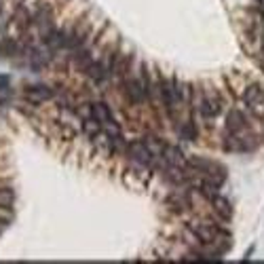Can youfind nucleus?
Segmentation results:
<instances>
[{"mask_svg":"<svg viewBox=\"0 0 264 264\" xmlns=\"http://www.w3.org/2000/svg\"><path fill=\"white\" fill-rule=\"evenodd\" d=\"M199 108V112L203 118H207V121H211V118H215L220 112H222V102H220V95L218 93H201L199 95V102L195 104Z\"/></svg>","mask_w":264,"mask_h":264,"instance_id":"1","label":"nucleus"},{"mask_svg":"<svg viewBox=\"0 0 264 264\" xmlns=\"http://www.w3.org/2000/svg\"><path fill=\"white\" fill-rule=\"evenodd\" d=\"M127 157L138 163L140 167H152L154 165V154L150 152V148L146 146V142H134V144H129V148H127Z\"/></svg>","mask_w":264,"mask_h":264,"instance_id":"2","label":"nucleus"},{"mask_svg":"<svg viewBox=\"0 0 264 264\" xmlns=\"http://www.w3.org/2000/svg\"><path fill=\"white\" fill-rule=\"evenodd\" d=\"M123 89H125V98L134 104V106H140L146 98V89L142 85V78H129L125 76L123 78Z\"/></svg>","mask_w":264,"mask_h":264,"instance_id":"3","label":"nucleus"},{"mask_svg":"<svg viewBox=\"0 0 264 264\" xmlns=\"http://www.w3.org/2000/svg\"><path fill=\"white\" fill-rule=\"evenodd\" d=\"M243 100H245V104H247L256 114L264 116V89L258 85V82H251L249 87H245Z\"/></svg>","mask_w":264,"mask_h":264,"instance_id":"4","label":"nucleus"},{"mask_svg":"<svg viewBox=\"0 0 264 264\" xmlns=\"http://www.w3.org/2000/svg\"><path fill=\"white\" fill-rule=\"evenodd\" d=\"M190 231H193L197 235L199 241L205 243V245L218 243L220 241V235H222L213 224H190Z\"/></svg>","mask_w":264,"mask_h":264,"instance_id":"5","label":"nucleus"},{"mask_svg":"<svg viewBox=\"0 0 264 264\" xmlns=\"http://www.w3.org/2000/svg\"><path fill=\"white\" fill-rule=\"evenodd\" d=\"M23 95H26V100L32 102V104H42V102H49L53 98V91H51V87L40 85L38 82V85H28Z\"/></svg>","mask_w":264,"mask_h":264,"instance_id":"6","label":"nucleus"},{"mask_svg":"<svg viewBox=\"0 0 264 264\" xmlns=\"http://www.w3.org/2000/svg\"><path fill=\"white\" fill-rule=\"evenodd\" d=\"M34 23L40 28V34H42V38H45V36L53 30V13H51V9L49 7H40L34 13Z\"/></svg>","mask_w":264,"mask_h":264,"instance_id":"7","label":"nucleus"},{"mask_svg":"<svg viewBox=\"0 0 264 264\" xmlns=\"http://www.w3.org/2000/svg\"><path fill=\"white\" fill-rule=\"evenodd\" d=\"M91 114L95 116V121H98L102 127L110 125V123H116L112 110H110V108H108V104H104V102H95V104H91Z\"/></svg>","mask_w":264,"mask_h":264,"instance_id":"8","label":"nucleus"},{"mask_svg":"<svg viewBox=\"0 0 264 264\" xmlns=\"http://www.w3.org/2000/svg\"><path fill=\"white\" fill-rule=\"evenodd\" d=\"M163 165L167 167H175V169H180V167H184V152L180 150L178 146H165L163 150Z\"/></svg>","mask_w":264,"mask_h":264,"instance_id":"9","label":"nucleus"},{"mask_svg":"<svg viewBox=\"0 0 264 264\" xmlns=\"http://www.w3.org/2000/svg\"><path fill=\"white\" fill-rule=\"evenodd\" d=\"M245 127H247V123H245L243 112L233 108V110L226 114V129H229V134H237V131H241Z\"/></svg>","mask_w":264,"mask_h":264,"instance_id":"10","label":"nucleus"},{"mask_svg":"<svg viewBox=\"0 0 264 264\" xmlns=\"http://www.w3.org/2000/svg\"><path fill=\"white\" fill-rule=\"evenodd\" d=\"M85 74H87L89 80H93V82H104L108 76H110V70H108V66L102 64V62H91L89 68L85 70Z\"/></svg>","mask_w":264,"mask_h":264,"instance_id":"11","label":"nucleus"},{"mask_svg":"<svg viewBox=\"0 0 264 264\" xmlns=\"http://www.w3.org/2000/svg\"><path fill=\"white\" fill-rule=\"evenodd\" d=\"M211 205H213V209H215V213L220 215V218H224V220H229L231 218V213H233V209H231V205H229V201H226L220 193H215L211 199Z\"/></svg>","mask_w":264,"mask_h":264,"instance_id":"12","label":"nucleus"},{"mask_svg":"<svg viewBox=\"0 0 264 264\" xmlns=\"http://www.w3.org/2000/svg\"><path fill=\"white\" fill-rule=\"evenodd\" d=\"M72 55H74V64H76L82 72H85V70L89 68V64L93 62V59H91V53L85 49V47H82V49H78V51H74Z\"/></svg>","mask_w":264,"mask_h":264,"instance_id":"13","label":"nucleus"},{"mask_svg":"<svg viewBox=\"0 0 264 264\" xmlns=\"http://www.w3.org/2000/svg\"><path fill=\"white\" fill-rule=\"evenodd\" d=\"M13 201H15V193H13V188H0V209H9L11 205H13Z\"/></svg>","mask_w":264,"mask_h":264,"instance_id":"14","label":"nucleus"},{"mask_svg":"<svg viewBox=\"0 0 264 264\" xmlns=\"http://www.w3.org/2000/svg\"><path fill=\"white\" fill-rule=\"evenodd\" d=\"M178 131H180V136H182L184 140H197V136H199V129L195 127L193 121H186Z\"/></svg>","mask_w":264,"mask_h":264,"instance_id":"15","label":"nucleus"},{"mask_svg":"<svg viewBox=\"0 0 264 264\" xmlns=\"http://www.w3.org/2000/svg\"><path fill=\"white\" fill-rule=\"evenodd\" d=\"M254 249H256V247L251 245V247H249V249L245 251V258H243V260H249V258H251V254H254Z\"/></svg>","mask_w":264,"mask_h":264,"instance_id":"16","label":"nucleus"}]
</instances>
